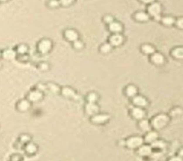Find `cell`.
Listing matches in <instances>:
<instances>
[{
	"mask_svg": "<svg viewBox=\"0 0 183 161\" xmlns=\"http://www.w3.org/2000/svg\"><path fill=\"white\" fill-rule=\"evenodd\" d=\"M53 42L49 38H42L37 44L36 50L40 55H47L52 50Z\"/></svg>",
	"mask_w": 183,
	"mask_h": 161,
	"instance_id": "6da1fadb",
	"label": "cell"
},
{
	"mask_svg": "<svg viewBox=\"0 0 183 161\" xmlns=\"http://www.w3.org/2000/svg\"><path fill=\"white\" fill-rule=\"evenodd\" d=\"M45 85H46L47 90L49 91V92H52V94H54V95L60 94L61 87H59L57 84L54 83V82H47L45 83Z\"/></svg>",
	"mask_w": 183,
	"mask_h": 161,
	"instance_id": "8fae6325",
	"label": "cell"
},
{
	"mask_svg": "<svg viewBox=\"0 0 183 161\" xmlns=\"http://www.w3.org/2000/svg\"><path fill=\"white\" fill-rule=\"evenodd\" d=\"M37 68L40 71L42 72H48L51 68L50 64L48 62L46 61H42L40 62L37 65Z\"/></svg>",
	"mask_w": 183,
	"mask_h": 161,
	"instance_id": "2e32d148",
	"label": "cell"
},
{
	"mask_svg": "<svg viewBox=\"0 0 183 161\" xmlns=\"http://www.w3.org/2000/svg\"><path fill=\"white\" fill-rule=\"evenodd\" d=\"M112 45L110 44H105L101 48V51L104 53H107L111 50Z\"/></svg>",
	"mask_w": 183,
	"mask_h": 161,
	"instance_id": "836d02e7",
	"label": "cell"
},
{
	"mask_svg": "<svg viewBox=\"0 0 183 161\" xmlns=\"http://www.w3.org/2000/svg\"><path fill=\"white\" fill-rule=\"evenodd\" d=\"M133 102L136 105L140 107H144L147 105V100L141 96H137L133 99Z\"/></svg>",
	"mask_w": 183,
	"mask_h": 161,
	"instance_id": "d6986e66",
	"label": "cell"
},
{
	"mask_svg": "<svg viewBox=\"0 0 183 161\" xmlns=\"http://www.w3.org/2000/svg\"><path fill=\"white\" fill-rule=\"evenodd\" d=\"M173 57L177 58V59H183V48H177L173 50L172 52Z\"/></svg>",
	"mask_w": 183,
	"mask_h": 161,
	"instance_id": "603a6c76",
	"label": "cell"
},
{
	"mask_svg": "<svg viewBox=\"0 0 183 161\" xmlns=\"http://www.w3.org/2000/svg\"><path fill=\"white\" fill-rule=\"evenodd\" d=\"M98 107L95 103H92V102H89L87 105V106H86L87 113L90 114V115H93V114L97 113L98 112Z\"/></svg>",
	"mask_w": 183,
	"mask_h": 161,
	"instance_id": "ac0fdd59",
	"label": "cell"
},
{
	"mask_svg": "<svg viewBox=\"0 0 183 161\" xmlns=\"http://www.w3.org/2000/svg\"><path fill=\"white\" fill-rule=\"evenodd\" d=\"M30 141H32V136L30 134H29V133H22L17 138L16 144H17V145L22 149L23 146L27 143L30 142Z\"/></svg>",
	"mask_w": 183,
	"mask_h": 161,
	"instance_id": "ba28073f",
	"label": "cell"
},
{
	"mask_svg": "<svg viewBox=\"0 0 183 161\" xmlns=\"http://www.w3.org/2000/svg\"><path fill=\"white\" fill-rule=\"evenodd\" d=\"M157 138H158V135H157V133H155V132H151V133L147 134L145 139H146L147 142L152 143L155 141V140H156Z\"/></svg>",
	"mask_w": 183,
	"mask_h": 161,
	"instance_id": "f1b7e54d",
	"label": "cell"
},
{
	"mask_svg": "<svg viewBox=\"0 0 183 161\" xmlns=\"http://www.w3.org/2000/svg\"><path fill=\"white\" fill-rule=\"evenodd\" d=\"M179 154H180L181 156H183V150H182L180 151V152H179Z\"/></svg>",
	"mask_w": 183,
	"mask_h": 161,
	"instance_id": "ee69618b",
	"label": "cell"
},
{
	"mask_svg": "<svg viewBox=\"0 0 183 161\" xmlns=\"http://www.w3.org/2000/svg\"><path fill=\"white\" fill-rule=\"evenodd\" d=\"M143 140L141 138L139 137H134L131 138L130 139H129L127 142V146L131 148H135L139 147V146L142 145Z\"/></svg>",
	"mask_w": 183,
	"mask_h": 161,
	"instance_id": "7c38bea8",
	"label": "cell"
},
{
	"mask_svg": "<svg viewBox=\"0 0 183 161\" xmlns=\"http://www.w3.org/2000/svg\"><path fill=\"white\" fill-rule=\"evenodd\" d=\"M154 148H165V144L162 141H155L153 144Z\"/></svg>",
	"mask_w": 183,
	"mask_h": 161,
	"instance_id": "8d00e7d4",
	"label": "cell"
},
{
	"mask_svg": "<svg viewBox=\"0 0 183 161\" xmlns=\"http://www.w3.org/2000/svg\"><path fill=\"white\" fill-rule=\"evenodd\" d=\"M17 55L14 49L6 48L4 50H1V58L6 60H16Z\"/></svg>",
	"mask_w": 183,
	"mask_h": 161,
	"instance_id": "9c48e42d",
	"label": "cell"
},
{
	"mask_svg": "<svg viewBox=\"0 0 183 161\" xmlns=\"http://www.w3.org/2000/svg\"><path fill=\"white\" fill-rule=\"evenodd\" d=\"M170 161H182V159L179 157H175L172 158Z\"/></svg>",
	"mask_w": 183,
	"mask_h": 161,
	"instance_id": "ab89813d",
	"label": "cell"
},
{
	"mask_svg": "<svg viewBox=\"0 0 183 161\" xmlns=\"http://www.w3.org/2000/svg\"><path fill=\"white\" fill-rule=\"evenodd\" d=\"M142 50L145 54H153L155 52V48L149 45H145L142 47Z\"/></svg>",
	"mask_w": 183,
	"mask_h": 161,
	"instance_id": "f546056e",
	"label": "cell"
},
{
	"mask_svg": "<svg viewBox=\"0 0 183 161\" xmlns=\"http://www.w3.org/2000/svg\"><path fill=\"white\" fill-rule=\"evenodd\" d=\"M162 21H163V23L166 24V25H172V24H174L175 22L174 18L172 17H163L162 19Z\"/></svg>",
	"mask_w": 183,
	"mask_h": 161,
	"instance_id": "4dcf8cb0",
	"label": "cell"
},
{
	"mask_svg": "<svg viewBox=\"0 0 183 161\" xmlns=\"http://www.w3.org/2000/svg\"><path fill=\"white\" fill-rule=\"evenodd\" d=\"M22 150H24L26 155L28 157H33L38 153L40 148L37 143H34L33 141H30L23 146Z\"/></svg>",
	"mask_w": 183,
	"mask_h": 161,
	"instance_id": "3957f363",
	"label": "cell"
},
{
	"mask_svg": "<svg viewBox=\"0 0 183 161\" xmlns=\"http://www.w3.org/2000/svg\"><path fill=\"white\" fill-rule=\"evenodd\" d=\"M105 22H107V23H109V24H110L111 22H113L112 17H110V16H106V17L105 18Z\"/></svg>",
	"mask_w": 183,
	"mask_h": 161,
	"instance_id": "f35d334b",
	"label": "cell"
},
{
	"mask_svg": "<svg viewBox=\"0 0 183 161\" xmlns=\"http://www.w3.org/2000/svg\"><path fill=\"white\" fill-rule=\"evenodd\" d=\"M1 58V50H0V59Z\"/></svg>",
	"mask_w": 183,
	"mask_h": 161,
	"instance_id": "f6af8a7d",
	"label": "cell"
},
{
	"mask_svg": "<svg viewBox=\"0 0 183 161\" xmlns=\"http://www.w3.org/2000/svg\"><path fill=\"white\" fill-rule=\"evenodd\" d=\"M152 61L156 65H162L164 63L165 58L163 55H162L160 53H155L153 54V56L151 57Z\"/></svg>",
	"mask_w": 183,
	"mask_h": 161,
	"instance_id": "e0dca14e",
	"label": "cell"
},
{
	"mask_svg": "<svg viewBox=\"0 0 183 161\" xmlns=\"http://www.w3.org/2000/svg\"><path fill=\"white\" fill-rule=\"evenodd\" d=\"M140 125L141 128H142V129L144 130V131H149V130L150 129V125H149L148 122H147V120H143V121L141 122Z\"/></svg>",
	"mask_w": 183,
	"mask_h": 161,
	"instance_id": "d6a6232c",
	"label": "cell"
},
{
	"mask_svg": "<svg viewBox=\"0 0 183 161\" xmlns=\"http://www.w3.org/2000/svg\"><path fill=\"white\" fill-rule=\"evenodd\" d=\"M142 2L145 3V4H150V3H153L154 1V0H141Z\"/></svg>",
	"mask_w": 183,
	"mask_h": 161,
	"instance_id": "60d3db41",
	"label": "cell"
},
{
	"mask_svg": "<svg viewBox=\"0 0 183 161\" xmlns=\"http://www.w3.org/2000/svg\"><path fill=\"white\" fill-rule=\"evenodd\" d=\"M135 19L140 22H146L149 19V15L145 12H138L135 14Z\"/></svg>",
	"mask_w": 183,
	"mask_h": 161,
	"instance_id": "7402d4cb",
	"label": "cell"
},
{
	"mask_svg": "<svg viewBox=\"0 0 183 161\" xmlns=\"http://www.w3.org/2000/svg\"><path fill=\"white\" fill-rule=\"evenodd\" d=\"M64 39L68 42H70L73 43L76 40H79V35L76 30H73V29H67L64 31Z\"/></svg>",
	"mask_w": 183,
	"mask_h": 161,
	"instance_id": "52a82bcc",
	"label": "cell"
},
{
	"mask_svg": "<svg viewBox=\"0 0 183 161\" xmlns=\"http://www.w3.org/2000/svg\"><path fill=\"white\" fill-rule=\"evenodd\" d=\"M16 60H17L18 62H19L27 63V62H30V57L29 54H27V55H17V57H16Z\"/></svg>",
	"mask_w": 183,
	"mask_h": 161,
	"instance_id": "d4e9b609",
	"label": "cell"
},
{
	"mask_svg": "<svg viewBox=\"0 0 183 161\" xmlns=\"http://www.w3.org/2000/svg\"><path fill=\"white\" fill-rule=\"evenodd\" d=\"M148 12L150 15L153 16L157 20H160L161 6L159 3H152L148 7Z\"/></svg>",
	"mask_w": 183,
	"mask_h": 161,
	"instance_id": "8992f818",
	"label": "cell"
},
{
	"mask_svg": "<svg viewBox=\"0 0 183 161\" xmlns=\"http://www.w3.org/2000/svg\"><path fill=\"white\" fill-rule=\"evenodd\" d=\"M24 160V157L22 154L18 153H13L9 156V161H23Z\"/></svg>",
	"mask_w": 183,
	"mask_h": 161,
	"instance_id": "484cf974",
	"label": "cell"
},
{
	"mask_svg": "<svg viewBox=\"0 0 183 161\" xmlns=\"http://www.w3.org/2000/svg\"><path fill=\"white\" fill-rule=\"evenodd\" d=\"M60 5L63 6H69L74 2V0H59Z\"/></svg>",
	"mask_w": 183,
	"mask_h": 161,
	"instance_id": "e575fe53",
	"label": "cell"
},
{
	"mask_svg": "<svg viewBox=\"0 0 183 161\" xmlns=\"http://www.w3.org/2000/svg\"><path fill=\"white\" fill-rule=\"evenodd\" d=\"M123 42V37L119 34H114L110 38V43L112 46H119Z\"/></svg>",
	"mask_w": 183,
	"mask_h": 161,
	"instance_id": "5bb4252c",
	"label": "cell"
},
{
	"mask_svg": "<svg viewBox=\"0 0 183 161\" xmlns=\"http://www.w3.org/2000/svg\"><path fill=\"white\" fill-rule=\"evenodd\" d=\"M87 99H88L89 102L94 103V102L96 101L97 99H98V96L96 95V94L91 93L88 95V97H87Z\"/></svg>",
	"mask_w": 183,
	"mask_h": 161,
	"instance_id": "d590c367",
	"label": "cell"
},
{
	"mask_svg": "<svg viewBox=\"0 0 183 161\" xmlns=\"http://www.w3.org/2000/svg\"><path fill=\"white\" fill-rule=\"evenodd\" d=\"M73 47L74 49H76V50H81V49L83 48L84 45L82 41L77 40H76L75 42H73Z\"/></svg>",
	"mask_w": 183,
	"mask_h": 161,
	"instance_id": "1f68e13d",
	"label": "cell"
},
{
	"mask_svg": "<svg viewBox=\"0 0 183 161\" xmlns=\"http://www.w3.org/2000/svg\"><path fill=\"white\" fill-rule=\"evenodd\" d=\"M137 88H136L134 86L132 85L127 87V89H126V93H127V95L129 96V97H133V96H134L137 94Z\"/></svg>",
	"mask_w": 183,
	"mask_h": 161,
	"instance_id": "83f0119b",
	"label": "cell"
},
{
	"mask_svg": "<svg viewBox=\"0 0 183 161\" xmlns=\"http://www.w3.org/2000/svg\"><path fill=\"white\" fill-rule=\"evenodd\" d=\"M7 1H9V0H0V2H6Z\"/></svg>",
	"mask_w": 183,
	"mask_h": 161,
	"instance_id": "7bdbcfd3",
	"label": "cell"
},
{
	"mask_svg": "<svg viewBox=\"0 0 183 161\" xmlns=\"http://www.w3.org/2000/svg\"><path fill=\"white\" fill-rule=\"evenodd\" d=\"M132 115L135 118L137 119H142L145 115V113L142 109L139 108V107H136V108L133 109L132 110Z\"/></svg>",
	"mask_w": 183,
	"mask_h": 161,
	"instance_id": "44dd1931",
	"label": "cell"
},
{
	"mask_svg": "<svg viewBox=\"0 0 183 161\" xmlns=\"http://www.w3.org/2000/svg\"><path fill=\"white\" fill-rule=\"evenodd\" d=\"M60 94L63 97H66V98L75 99L77 97V94H76L75 91L69 87H61Z\"/></svg>",
	"mask_w": 183,
	"mask_h": 161,
	"instance_id": "30bf717a",
	"label": "cell"
},
{
	"mask_svg": "<svg viewBox=\"0 0 183 161\" xmlns=\"http://www.w3.org/2000/svg\"><path fill=\"white\" fill-rule=\"evenodd\" d=\"M47 5L50 9H56L60 6V3H59V0H49Z\"/></svg>",
	"mask_w": 183,
	"mask_h": 161,
	"instance_id": "4316f807",
	"label": "cell"
},
{
	"mask_svg": "<svg viewBox=\"0 0 183 161\" xmlns=\"http://www.w3.org/2000/svg\"><path fill=\"white\" fill-rule=\"evenodd\" d=\"M109 29L112 32H114V34H119L122 30V27L119 22H112L110 24Z\"/></svg>",
	"mask_w": 183,
	"mask_h": 161,
	"instance_id": "9a60e30c",
	"label": "cell"
},
{
	"mask_svg": "<svg viewBox=\"0 0 183 161\" xmlns=\"http://www.w3.org/2000/svg\"><path fill=\"white\" fill-rule=\"evenodd\" d=\"M45 92L34 87L27 92L25 98L27 99L32 104H35L42 101L45 98Z\"/></svg>",
	"mask_w": 183,
	"mask_h": 161,
	"instance_id": "7a4b0ae2",
	"label": "cell"
},
{
	"mask_svg": "<svg viewBox=\"0 0 183 161\" xmlns=\"http://www.w3.org/2000/svg\"><path fill=\"white\" fill-rule=\"evenodd\" d=\"M14 50H15L17 55H27V54H29L30 47H29L27 44H19V45H17V46L15 47Z\"/></svg>",
	"mask_w": 183,
	"mask_h": 161,
	"instance_id": "4fadbf2b",
	"label": "cell"
},
{
	"mask_svg": "<svg viewBox=\"0 0 183 161\" xmlns=\"http://www.w3.org/2000/svg\"><path fill=\"white\" fill-rule=\"evenodd\" d=\"M152 152L151 148L149 146H142L140 148V149L139 150V153L140 155L142 156H147L150 155Z\"/></svg>",
	"mask_w": 183,
	"mask_h": 161,
	"instance_id": "cb8c5ba5",
	"label": "cell"
},
{
	"mask_svg": "<svg viewBox=\"0 0 183 161\" xmlns=\"http://www.w3.org/2000/svg\"><path fill=\"white\" fill-rule=\"evenodd\" d=\"M108 119H109V116L108 115H100L94 116V118H92V121L96 123H103L105 122H106Z\"/></svg>",
	"mask_w": 183,
	"mask_h": 161,
	"instance_id": "ffe728a7",
	"label": "cell"
},
{
	"mask_svg": "<svg viewBox=\"0 0 183 161\" xmlns=\"http://www.w3.org/2000/svg\"><path fill=\"white\" fill-rule=\"evenodd\" d=\"M169 121V118L165 115H160L157 116L153 120V125L156 129H161L162 128L165 126Z\"/></svg>",
	"mask_w": 183,
	"mask_h": 161,
	"instance_id": "5b68a950",
	"label": "cell"
},
{
	"mask_svg": "<svg viewBox=\"0 0 183 161\" xmlns=\"http://www.w3.org/2000/svg\"><path fill=\"white\" fill-rule=\"evenodd\" d=\"M160 153H155V154H154L153 155V157H154V158H157V157H158V158H159V157H160Z\"/></svg>",
	"mask_w": 183,
	"mask_h": 161,
	"instance_id": "b9f144b4",
	"label": "cell"
},
{
	"mask_svg": "<svg viewBox=\"0 0 183 161\" xmlns=\"http://www.w3.org/2000/svg\"><path fill=\"white\" fill-rule=\"evenodd\" d=\"M32 104L27 99L24 98L21 99L19 101H17V103H16L15 108L16 110L19 112V113H25L30 111L31 108H32Z\"/></svg>",
	"mask_w": 183,
	"mask_h": 161,
	"instance_id": "277c9868",
	"label": "cell"
},
{
	"mask_svg": "<svg viewBox=\"0 0 183 161\" xmlns=\"http://www.w3.org/2000/svg\"><path fill=\"white\" fill-rule=\"evenodd\" d=\"M177 25L179 28L183 29V18H180L177 21Z\"/></svg>",
	"mask_w": 183,
	"mask_h": 161,
	"instance_id": "74e56055",
	"label": "cell"
}]
</instances>
